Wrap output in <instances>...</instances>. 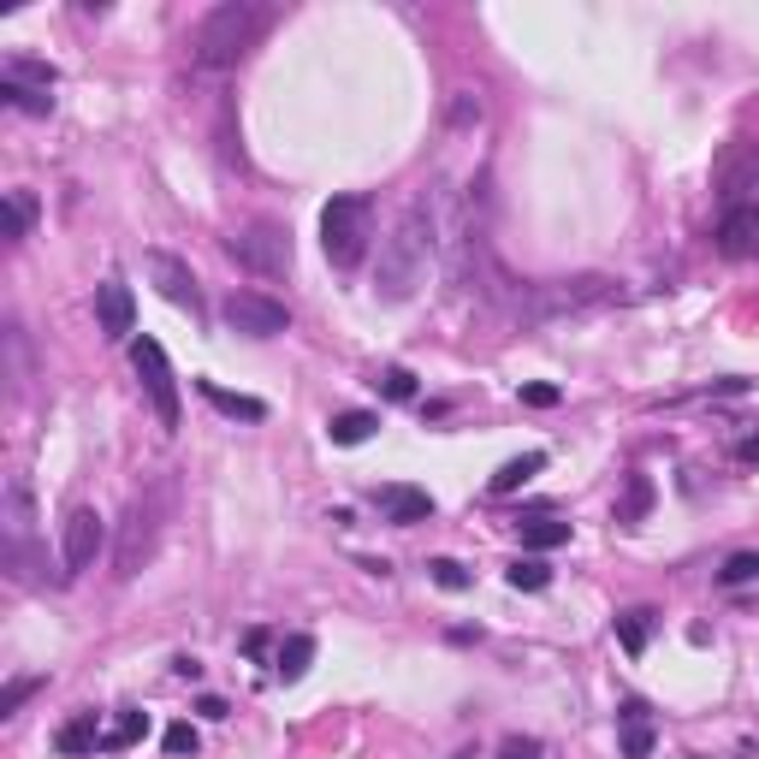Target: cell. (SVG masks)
<instances>
[{
	"mask_svg": "<svg viewBox=\"0 0 759 759\" xmlns=\"http://www.w3.org/2000/svg\"><path fill=\"white\" fill-rule=\"evenodd\" d=\"M428 261H433V226H428V208L410 202L404 220L380 238V268H374V291L386 303H410L421 285H428Z\"/></svg>",
	"mask_w": 759,
	"mask_h": 759,
	"instance_id": "1",
	"label": "cell"
},
{
	"mask_svg": "<svg viewBox=\"0 0 759 759\" xmlns=\"http://www.w3.org/2000/svg\"><path fill=\"white\" fill-rule=\"evenodd\" d=\"M261 31H268V12L261 7H250V0H220L214 12H202L196 36H190V54L208 71H231V66H243V54L256 48Z\"/></svg>",
	"mask_w": 759,
	"mask_h": 759,
	"instance_id": "2",
	"label": "cell"
},
{
	"mask_svg": "<svg viewBox=\"0 0 759 759\" xmlns=\"http://www.w3.org/2000/svg\"><path fill=\"white\" fill-rule=\"evenodd\" d=\"M167 510H172V487L160 480V487L149 492H137V499L125 505V517H120V540H113V576H137L143 564L155 558V546H160V529H167Z\"/></svg>",
	"mask_w": 759,
	"mask_h": 759,
	"instance_id": "3",
	"label": "cell"
},
{
	"mask_svg": "<svg viewBox=\"0 0 759 759\" xmlns=\"http://www.w3.org/2000/svg\"><path fill=\"white\" fill-rule=\"evenodd\" d=\"M0 564L19 581H42V558H36V492L24 475L7 480L0 499Z\"/></svg>",
	"mask_w": 759,
	"mask_h": 759,
	"instance_id": "4",
	"label": "cell"
},
{
	"mask_svg": "<svg viewBox=\"0 0 759 759\" xmlns=\"http://www.w3.org/2000/svg\"><path fill=\"white\" fill-rule=\"evenodd\" d=\"M611 285L605 273H576V280H546V285H529L517 303V315L529 327H546V320H564V315H581V309H600L611 303Z\"/></svg>",
	"mask_w": 759,
	"mask_h": 759,
	"instance_id": "5",
	"label": "cell"
},
{
	"mask_svg": "<svg viewBox=\"0 0 759 759\" xmlns=\"http://www.w3.org/2000/svg\"><path fill=\"white\" fill-rule=\"evenodd\" d=\"M369 238H374L369 196H332L327 208H320V250H327L332 268H356Z\"/></svg>",
	"mask_w": 759,
	"mask_h": 759,
	"instance_id": "6",
	"label": "cell"
},
{
	"mask_svg": "<svg viewBox=\"0 0 759 759\" xmlns=\"http://www.w3.org/2000/svg\"><path fill=\"white\" fill-rule=\"evenodd\" d=\"M226 256L238 261V268H250L256 280H285L291 273V231L273 226V220H256V226L231 231Z\"/></svg>",
	"mask_w": 759,
	"mask_h": 759,
	"instance_id": "7",
	"label": "cell"
},
{
	"mask_svg": "<svg viewBox=\"0 0 759 759\" xmlns=\"http://www.w3.org/2000/svg\"><path fill=\"white\" fill-rule=\"evenodd\" d=\"M131 369H137L143 392H149L160 428H179V380H172V362L155 339H131Z\"/></svg>",
	"mask_w": 759,
	"mask_h": 759,
	"instance_id": "8",
	"label": "cell"
},
{
	"mask_svg": "<svg viewBox=\"0 0 759 759\" xmlns=\"http://www.w3.org/2000/svg\"><path fill=\"white\" fill-rule=\"evenodd\" d=\"M220 320L231 332H243V339H280V332H291V309L261 297V291H231L220 303Z\"/></svg>",
	"mask_w": 759,
	"mask_h": 759,
	"instance_id": "9",
	"label": "cell"
},
{
	"mask_svg": "<svg viewBox=\"0 0 759 759\" xmlns=\"http://www.w3.org/2000/svg\"><path fill=\"white\" fill-rule=\"evenodd\" d=\"M101 546H107V522H101L90 505H78V510H71V517H66V534H60L66 581H71V576H83V569H95Z\"/></svg>",
	"mask_w": 759,
	"mask_h": 759,
	"instance_id": "10",
	"label": "cell"
},
{
	"mask_svg": "<svg viewBox=\"0 0 759 759\" xmlns=\"http://www.w3.org/2000/svg\"><path fill=\"white\" fill-rule=\"evenodd\" d=\"M712 184H718V196L729 208H736L748 190H759V143H748V137L724 143L718 160H712Z\"/></svg>",
	"mask_w": 759,
	"mask_h": 759,
	"instance_id": "11",
	"label": "cell"
},
{
	"mask_svg": "<svg viewBox=\"0 0 759 759\" xmlns=\"http://www.w3.org/2000/svg\"><path fill=\"white\" fill-rule=\"evenodd\" d=\"M149 280H155V291L172 303V309H190V320H202V291H196V273H190L179 256L155 250V256H149Z\"/></svg>",
	"mask_w": 759,
	"mask_h": 759,
	"instance_id": "12",
	"label": "cell"
},
{
	"mask_svg": "<svg viewBox=\"0 0 759 759\" xmlns=\"http://www.w3.org/2000/svg\"><path fill=\"white\" fill-rule=\"evenodd\" d=\"M95 315H101V332H107L113 344L131 339L137 332V297H131L125 280H101L95 285Z\"/></svg>",
	"mask_w": 759,
	"mask_h": 759,
	"instance_id": "13",
	"label": "cell"
},
{
	"mask_svg": "<svg viewBox=\"0 0 759 759\" xmlns=\"http://www.w3.org/2000/svg\"><path fill=\"white\" fill-rule=\"evenodd\" d=\"M718 250H724L729 261L759 256V202H736V208H724V220H718Z\"/></svg>",
	"mask_w": 759,
	"mask_h": 759,
	"instance_id": "14",
	"label": "cell"
},
{
	"mask_svg": "<svg viewBox=\"0 0 759 759\" xmlns=\"http://www.w3.org/2000/svg\"><path fill=\"white\" fill-rule=\"evenodd\" d=\"M374 505L386 510V522H398V529H416V522L433 517V492L428 487H410V480H392V487H380Z\"/></svg>",
	"mask_w": 759,
	"mask_h": 759,
	"instance_id": "15",
	"label": "cell"
},
{
	"mask_svg": "<svg viewBox=\"0 0 759 759\" xmlns=\"http://www.w3.org/2000/svg\"><path fill=\"white\" fill-rule=\"evenodd\" d=\"M653 623H659V611H653V605H630V611H618V623H611V630H618V641H623V653H630V659H641V653H647Z\"/></svg>",
	"mask_w": 759,
	"mask_h": 759,
	"instance_id": "16",
	"label": "cell"
},
{
	"mask_svg": "<svg viewBox=\"0 0 759 759\" xmlns=\"http://www.w3.org/2000/svg\"><path fill=\"white\" fill-rule=\"evenodd\" d=\"M618 724H623V754H630V759H647V754H653V718H647V706H641V700H623V706H618Z\"/></svg>",
	"mask_w": 759,
	"mask_h": 759,
	"instance_id": "17",
	"label": "cell"
},
{
	"mask_svg": "<svg viewBox=\"0 0 759 759\" xmlns=\"http://www.w3.org/2000/svg\"><path fill=\"white\" fill-rule=\"evenodd\" d=\"M101 736H107V729H101V718H95V712H78V718H71V724H60V736H54V748L78 759V754H95V748H101Z\"/></svg>",
	"mask_w": 759,
	"mask_h": 759,
	"instance_id": "18",
	"label": "cell"
},
{
	"mask_svg": "<svg viewBox=\"0 0 759 759\" xmlns=\"http://www.w3.org/2000/svg\"><path fill=\"white\" fill-rule=\"evenodd\" d=\"M196 392H202V398H208L220 416H243V421H261V416H268V404H261V398H243V392H226L220 380H196Z\"/></svg>",
	"mask_w": 759,
	"mask_h": 759,
	"instance_id": "19",
	"label": "cell"
},
{
	"mask_svg": "<svg viewBox=\"0 0 759 759\" xmlns=\"http://www.w3.org/2000/svg\"><path fill=\"white\" fill-rule=\"evenodd\" d=\"M540 469H546V451H522V457H510L505 469L487 480V487H492V492H499V499H505V492H522V487H529V480H534Z\"/></svg>",
	"mask_w": 759,
	"mask_h": 759,
	"instance_id": "20",
	"label": "cell"
},
{
	"mask_svg": "<svg viewBox=\"0 0 759 759\" xmlns=\"http://www.w3.org/2000/svg\"><path fill=\"white\" fill-rule=\"evenodd\" d=\"M149 736V712H137V706H120V718H113V729L101 736V754H125L131 741H143Z\"/></svg>",
	"mask_w": 759,
	"mask_h": 759,
	"instance_id": "21",
	"label": "cell"
},
{
	"mask_svg": "<svg viewBox=\"0 0 759 759\" xmlns=\"http://www.w3.org/2000/svg\"><path fill=\"white\" fill-rule=\"evenodd\" d=\"M315 665V635H291L280 647V659H273V670H280V682H303Z\"/></svg>",
	"mask_w": 759,
	"mask_h": 759,
	"instance_id": "22",
	"label": "cell"
},
{
	"mask_svg": "<svg viewBox=\"0 0 759 759\" xmlns=\"http://www.w3.org/2000/svg\"><path fill=\"white\" fill-rule=\"evenodd\" d=\"M647 510H653V480L647 475H630V480H623L618 522H623V529H641V522H647Z\"/></svg>",
	"mask_w": 759,
	"mask_h": 759,
	"instance_id": "23",
	"label": "cell"
},
{
	"mask_svg": "<svg viewBox=\"0 0 759 759\" xmlns=\"http://www.w3.org/2000/svg\"><path fill=\"white\" fill-rule=\"evenodd\" d=\"M374 428H380V416H369V410H344V416L327 421V440H332V445H362V440H374Z\"/></svg>",
	"mask_w": 759,
	"mask_h": 759,
	"instance_id": "24",
	"label": "cell"
},
{
	"mask_svg": "<svg viewBox=\"0 0 759 759\" xmlns=\"http://www.w3.org/2000/svg\"><path fill=\"white\" fill-rule=\"evenodd\" d=\"M0 101H7V107H19V113H36V120H48V113H54V95L48 90H31V83H12V78H0Z\"/></svg>",
	"mask_w": 759,
	"mask_h": 759,
	"instance_id": "25",
	"label": "cell"
},
{
	"mask_svg": "<svg viewBox=\"0 0 759 759\" xmlns=\"http://www.w3.org/2000/svg\"><path fill=\"white\" fill-rule=\"evenodd\" d=\"M517 529H522V546L529 552H552L569 540V522H558V517H534V522H517Z\"/></svg>",
	"mask_w": 759,
	"mask_h": 759,
	"instance_id": "26",
	"label": "cell"
},
{
	"mask_svg": "<svg viewBox=\"0 0 759 759\" xmlns=\"http://www.w3.org/2000/svg\"><path fill=\"white\" fill-rule=\"evenodd\" d=\"M7 214H12L7 238H12V243H24V238L36 231V196H31V190H7Z\"/></svg>",
	"mask_w": 759,
	"mask_h": 759,
	"instance_id": "27",
	"label": "cell"
},
{
	"mask_svg": "<svg viewBox=\"0 0 759 759\" xmlns=\"http://www.w3.org/2000/svg\"><path fill=\"white\" fill-rule=\"evenodd\" d=\"M7 380H12V392L31 386V356H24V327L19 320H7Z\"/></svg>",
	"mask_w": 759,
	"mask_h": 759,
	"instance_id": "28",
	"label": "cell"
},
{
	"mask_svg": "<svg viewBox=\"0 0 759 759\" xmlns=\"http://www.w3.org/2000/svg\"><path fill=\"white\" fill-rule=\"evenodd\" d=\"M505 581H510L517 593H546V588H552V569L540 564V558H517V564L505 569Z\"/></svg>",
	"mask_w": 759,
	"mask_h": 759,
	"instance_id": "29",
	"label": "cell"
},
{
	"mask_svg": "<svg viewBox=\"0 0 759 759\" xmlns=\"http://www.w3.org/2000/svg\"><path fill=\"white\" fill-rule=\"evenodd\" d=\"M7 78L12 83H31V90H54V83H60V71H54L48 60H7Z\"/></svg>",
	"mask_w": 759,
	"mask_h": 759,
	"instance_id": "30",
	"label": "cell"
},
{
	"mask_svg": "<svg viewBox=\"0 0 759 759\" xmlns=\"http://www.w3.org/2000/svg\"><path fill=\"white\" fill-rule=\"evenodd\" d=\"M374 386L386 392L392 404H410V398H416V374H410V369H380Z\"/></svg>",
	"mask_w": 759,
	"mask_h": 759,
	"instance_id": "31",
	"label": "cell"
},
{
	"mask_svg": "<svg viewBox=\"0 0 759 759\" xmlns=\"http://www.w3.org/2000/svg\"><path fill=\"white\" fill-rule=\"evenodd\" d=\"M428 576L440 581L445 593H463V588H469V581H475V576H469V569H463L457 558H433V564H428Z\"/></svg>",
	"mask_w": 759,
	"mask_h": 759,
	"instance_id": "32",
	"label": "cell"
},
{
	"mask_svg": "<svg viewBox=\"0 0 759 759\" xmlns=\"http://www.w3.org/2000/svg\"><path fill=\"white\" fill-rule=\"evenodd\" d=\"M754 576H759V552H736V558H724V569H718L724 588H741V581H754Z\"/></svg>",
	"mask_w": 759,
	"mask_h": 759,
	"instance_id": "33",
	"label": "cell"
},
{
	"mask_svg": "<svg viewBox=\"0 0 759 759\" xmlns=\"http://www.w3.org/2000/svg\"><path fill=\"white\" fill-rule=\"evenodd\" d=\"M42 682H48V677H19V682H7V694H0V718H12V712H19L24 700L42 689Z\"/></svg>",
	"mask_w": 759,
	"mask_h": 759,
	"instance_id": "34",
	"label": "cell"
},
{
	"mask_svg": "<svg viewBox=\"0 0 759 759\" xmlns=\"http://www.w3.org/2000/svg\"><path fill=\"white\" fill-rule=\"evenodd\" d=\"M196 748H202V736H196L190 724H172V729H167V754H172V759H184V754H196Z\"/></svg>",
	"mask_w": 759,
	"mask_h": 759,
	"instance_id": "35",
	"label": "cell"
},
{
	"mask_svg": "<svg viewBox=\"0 0 759 759\" xmlns=\"http://www.w3.org/2000/svg\"><path fill=\"white\" fill-rule=\"evenodd\" d=\"M564 392L558 386H546V380H534V386H522V404H529V410H552V404H558Z\"/></svg>",
	"mask_w": 759,
	"mask_h": 759,
	"instance_id": "36",
	"label": "cell"
},
{
	"mask_svg": "<svg viewBox=\"0 0 759 759\" xmlns=\"http://www.w3.org/2000/svg\"><path fill=\"white\" fill-rule=\"evenodd\" d=\"M499 759H540V741L534 736H510L499 748Z\"/></svg>",
	"mask_w": 759,
	"mask_h": 759,
	"instance_id": "37",
	"label": "cell"
},
{
	"mask_svg": "<svg viewBox=\"0 0 759 759\" xmlns=\"http://www.w3.org/2000/svg\"><path fill=\"white\" fill-rule=\"evenodd\" d=\"M196 712H202V718H226V700H220V694H202Z\"/></svg>",
	"mask_w": 759,
	"mask_h": 759,
	"instance_id": "38",
	"label": "cell"
},
{
	"mask_svg": "<svg viewBox=\"0 0 759 759\" xmlns=\"http://www.w3.org/2000/svg\"><path fill=\"white\" fill-rule=\"evenodd\" d=\"M736 457H741V463H759V433H754V440H741V445H736Z\"/></svg>",
	"mask_w": 759,
	"mask_h": 759,
	"instance_id": "39",
	"label": "cell"
}]
</instances>
